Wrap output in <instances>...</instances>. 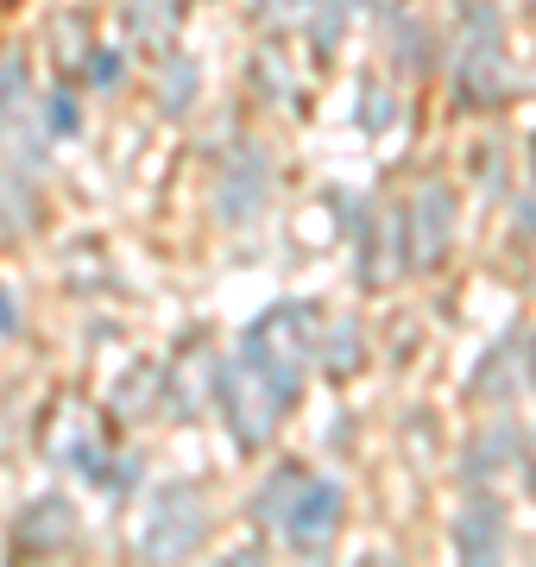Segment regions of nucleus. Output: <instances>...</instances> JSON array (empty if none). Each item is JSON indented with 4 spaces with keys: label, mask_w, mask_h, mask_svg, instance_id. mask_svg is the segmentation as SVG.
<instances>
[{
    "label": "nucleus",
    "mask_w": 536,
    "mask_h": 567,
    "mask_svg": "<svg viewBox=\"0 0 536 567\" xmlns=\"http://www.w3.org/2000/svg\"><path fill=\"white\" fill-rule=\"evenodd\" d=\"M25 76L7 70L0 76V221H20L25 203H32V177H39V140H32V121L20 107Z\"/></svg>",
    "instance_id": "f257e3e1"
},
{
    "label": "nucleus",
    "mask_w": 536,
    "mask_h": 567,
    "mask_svg": "<svg viewBox=\"0 0 536 567\" xmlns=\"http://www.w3.org/2000/svg\"><path fill=\"white\" fill-rule=\"evenodd\" d=\"M290 486V511H266L285 524V536L297 548H322L334 536V511H341V492L329 480H285Z\"/></svg>",
    "instance_id": "f03ea898"
}]
</instances>
